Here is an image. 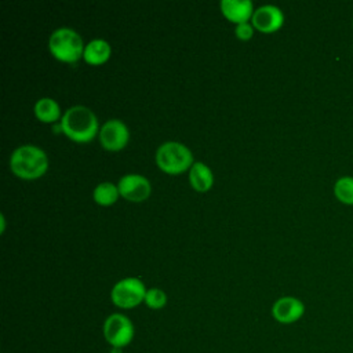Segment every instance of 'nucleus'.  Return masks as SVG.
Segmentation results:
<instances>
[{
    "instance_id": "obj_1",
    "label": "nucleus",
    "mask_w": 353,
    "mask_h": 353,
    "mask_svg": "<svg viewBox=\"0 0 353 353\" xmlns=\"http://www.w3.org/2000/svg\"><path fill=\"white\" fill-rule=\"evenodd\" d=\"M62 132L76 142H88L98 132V120L95 113L84 106H70L61 117Z\"/></svg>"
},
{
    "instance_id": "obj_2",
    "label": "nucleus",
    "mask_w": 353,
    "mask_h": 353,
    "mask_svg": "<svg viewBox=\"0 0 353 353\" xmlns=\"http://www.w3.org/2000/svg\"><path fill=\"white\" fill-rule=\"evenodd\" d=\"M10 168L22 179H36L47 171L48 157L36 145H21L10 156Z\"/></svg>"
},
{
    "instance_id": "obj_3",
    "label": "nucleus",
    "mask_w": 353,
    "mask_h": 353,
    "mask_svg": "<svg viewBox=\"0 0 353 353\" xmlns=\"http://www.w3.org/2000/svg\"><path fill=\"white\" fill-rule=\"evenodd\" d=\"M84 43L81 36L72 28H58L48 39V48L51 54L63 62H74L84 52Z\"/></svg>"
},
{
    "instance_id": "obj_4",
    "label": "nucleus",
    "mask_w": 353,
    "mask_h": 353,
    "mask_svg": "<svg viewBox=\"0 0 353 353\" xmlns=\"http://www.w3.org/2000/svg\"><path fill=\"white\" fill-rule=\"evenodd\" d=\"M156 164L168 174H179L192 167L193 154L188 146L176 141L163 142L154 154Z\"/></svg>"
},
{
    "instance_id": "obj_5",
    "label": "nucleus",
    "mask_w": 353,
    "mask_h": 353,
    "mask_svg": "<svg viewBox=\"0 0 353 353\" xmlns=\"http://www.w3.org/2000/svg\"><path fill=\"white\" fill-rule=\"evenodd\" d=\"M146 287L138 277H124L110 290L112 302L121 309H132L145 301Z\"/></svg>"
},
{
    "instance_id": "obj_6",
    "label": "nucleus",
    "mask_w": 353,
    "mask_h": 353,
    "mask_svg": "<svg viewBox=\"0 0 353 353\" xmlns=\"http://www.w3.org/2000/svg\"><path fill=\"white\" fill-rule=\"evenodd\" d=\"M135 328L130 317L123 313H112L103 321V336L112 347H125L134 339Z\"/></svg>"
},
{
    "instance_id": "obj_7",
    "label": "nucleus",
    "mask_w": 353,
    "mask_h": 353,
    "mask_svg": "<svg viewBox=\"0 0 353 353\" xmlns=\"http://www.w3.org/2000/svg\"><path fill=\"white\" fill-rule=\"evenodd\" d=\"M99 142L108 150H120L124 148L130 138L128 127L119 119L106 120L99 128Z\"/></svg>"
},
{
    "instance_id": "obj_8",
    "label": "nucleus",
    "mask_w": 353,
    "mask_h": 353,
    "mask_svg": "<svg viewBox=\"0 0 353 353\" xmlns=\"http://www.w3.org/2000/svg\"><path fill=\"white\" fill-rule=\"evenodd\" d=\"M120 194L130 201H143L150 194V182L141 174H125L117 183Z\"/></svg>"
},
{
    "instance_id": "obj_9",
    "label": "nucleus",
    "mask_w": 353,
    "mask_h": 353,
    "mask_svg": "<svg viewBox=\"0 0 353 353\" xmlns=\"http://www.w3.org/2000/svg\"><path fill=\"white\" fill-rule=\"evenodd\" d=\"M305 314V303L295 296H281L272 305V316L277 323L292 324Z\"/></svg>"
},
{
    "instance_id": "obj_10",
    "label": "nucleus",
    "mask_w": 353,
    "mask_h": 353,
    "mask_svg": "<svg viewBox=\"0 0 353 353\" xmlns=\"http://www.w3.org/2000/svg\"><path fill=\"white\" fill-rule=\"evenodd\" d=\"M251 23L254 28L263 33H272L283 26L284 14L274 4H263L255 8L251 18Z\"/></svg>"
},
{
    "instance_id": "obj_11",
    "label": "nucleus",
    "mask_w": 353,
    "mask_h": 353,
    "mask_svg": "<svg viewBox=\"0 0 353 353\" xmlns=\"http://www.w3.org/2000/svg\"><path fill=\"white\" fill-rule=\"evenodd\" d=\"M219 7L222 14L236 25L248 22L255 11L251 0H222Z\"/></svg>"
},
{
    "instance_id": "obj_12",
    "label": "nucleus",
    "mask_w": 353,
    "mask_h": 353,
    "mask_svg": "<svg viewBox=\"0 0 353 353\" xmlns=\"http://www.w3.org/2000/svg\"><path fill=\"white\" fill-rule=\"evenodd\" d=\"M189 182L197 192H205L211 189L214 183V175L210 167L203 161H194L189 168Z\"/></svg>"
},
{
    "instance_id": "obj_13",
    "label": "nucleus",
    "mask_w": 353,
    "mask_h": 353,
    "mask_svg": "<svg viewBox=\"0 0 353 353\" xmlns=\"http://www.w3.org/2000/svg\"><path fill=\"white\" fill-rule=\"evenodd\" d=\"M110 52V44L105 39H92L85 44L83 58L91 65H101L109 59Z\"/></svg>"
},
{
    "instance_id": "obj_14",
    "label": "nucleus",
    "mask_w": 353,
    "mask_h": 353,
    "mask_svg": "<svg viewBox=\"0 0 353 353\" xmlns=\"http://www.w3.org/2000/svg\"><path fill=\"white\" fill-rule=\"evenodd\" d=\"M33 110L36 117L44 123H54L61 116V109L58 102L50 97H43L37 99L33 106Z\"/></svg>"
},
{
    "instance_id": "obj_15",
    "label": "nucleus",
    "mask_w": 353,
    "mask_h": 353,
    "mask_svg": "<svg viewBox=\"0 0 353 353\" xmlns=\"http://www.w3.org/2000/svg\"><path fill=\"white\" fill-rule=\"evenodd\" d=\"M119 194H120V192H119L117 185H114L112 182H101L94 188V192H92L94 200L101 205L113 204L117 200Z\"/></svg>"
},
{
    "instance_id": "obj_16",
    "label": "nucleus",
    "mask_w": 353,
    "mask_h": 353,
    "mask_svg": "<svg viewBox=\"0 0 353 353\" xmlns=\"http://www.w3.org/2000/svg\"><path fill=\"white\" fill-rule=\"evenodd\" d=\"M334 196L338 201L346 205H353V176H339L334 183Z\"/></svg>"
},
{
    "instance_id": "obj_17",
    "label": "nucleus",
    "mask_w": 353,
    "mask_h": 353,
    "mask_svg": "<svg viewBox=\"0 0 353 353\" xmlns=\"http://www.w3.org/2000/svg\"><path fill=\"white\" fill-rule=\"evenodd\" d=\"M148 307L150 309H161L165 306L167 303V294L161 290V288H157V287H153V288H148L146 290V295H145V301Z\"/></svg>"
},
{
    "instance_id": "obj_18",
    "label": "nucleus",
    "mask_w": 353,
    "mask_h": 353,
    "mask_svg": "<svg viewBox=\"0 0 353 353\" xmlns=\"http://www.w3.org/2000/svg\"><path fill=\"white\" fill-rule=\"evenodd\" d=\"M234 33H236V36H237L239 39H241V40H248V39L252 36V33H254V26H252V23H250V22L237 23V25H236V29H234Z\"/></svg>"
},
{
    "instance_id": "obj_19",
    "label": "nucleus",
    "mask_w": 353,
    "mask_h": 353,
    "mask_svg": "<svg viewBox=\"0 0 353 353\" xmlns=\"http://www.w3.org/2000/svg\"><path fill=\"white\" fill-rule=\"evenodd\" d=\"M52 130H54V132H62V125H61V121L55 123V124L52 125Z\"/></svg>"
},
{
    "instance_id": "obj_20",
    "label": "nucleus",
    "mask_w": 353,
    "mask_h": 353,
    "mask_svg": "<svg viewBox=\"0 0 353 353\" xmlns=\"http://www.w3.org/2000/svg\"><path fill=\"white\" fill-rule=\"evenodd\" d=\"M109 353H123V349H120V347H110Z\"/></svg>"
},
{
    "instance_id": "obj_21",
    "label": "nucleus",
    "mask_w": 353,
    "mask_h": 353,
    "mask_svg": "<svg viewBox=\"0 0 353 353\" xmlns=\"http://www.w3.org/2000/svg\"><path fill=\"white\" fill-rule=\"evenodd\" d=\"M0 219H1V232H4V216L1 215Z\"/></svg>"
}]
</instances>
